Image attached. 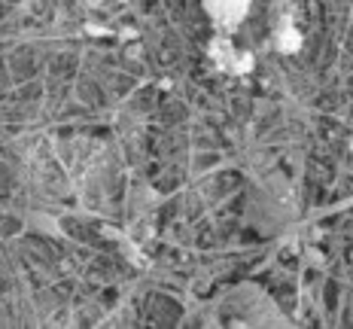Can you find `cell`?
<instances>
[{
    "label": "cell",
    "instance_id": "obj_1",
    "mask_svg": "<svg viewBox=\"0 0 353 329\" xmlns=\"http://www.w3.org/2000/svg\"><path fill=\"white\" fill-rule=\"evenodd\" d=\"M208 6L219 21H238V16L247 6V0H208Z\"/></svg>",
    "mask_w": 353,
    "mask_h": 329
}]
</instances>
